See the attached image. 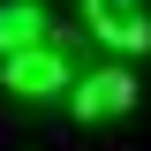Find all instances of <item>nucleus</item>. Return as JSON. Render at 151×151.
<instances>
[{
	"instance_id": "obj_1",
	"label": "nucleus",
	"mask_w": 151,
	"mask_h": 151,
	"mask_svg": "<svg viewBox=\"0 0 151 151\" xmlns=\"http://www.w3.org/2000/svg\"><path fill=\"white\" fill-rule=\"evenodd\" d=\"M83 23L98 30V45L121 60H144L151 53V8L144 0H83Z\"/></svg>"
},
{
	"instance_id": "obj_4",
	"label": "nucleus",
	"mask_w": 151,
	"mask_h": 151,
	"mask_svg": "<svg viewBox=\"0 0 151 151\" xmlns=\"http://www.w3.org/2000/svg\"><path fill=\"white\" fill-rule=\"evenodd\" d=\"M53 45V23H45V0H0V60L38 53Z\"/></svg>"
},
{
	"instance_id": "obj_2",
	"label": "nucleus",
	"mask_w": 151,
	"mask_h": 151,
	"mask_svg": "<svg viewBox=\"0 0 151 151\" xmlns=\"http://www.w3.org/2000/svg\"><path fill=\"white\" fill-rule=\"evenodd\" d=\"M68 106H76V121L106 129V121H121V113L136 106V76H129V68H91V76L68 91Z\"/></svg>"
},
{
	"instance_id": "obj_3",
	"label": "nucleus",
	"mask_w": 151,
	"mask_h": 151,
	"mask_svg": "<svg viewBox=\"0 0 151 151\" xmlns=\"http://www.w3.org/2000/svg\"><path fill=\"white\" fill-rule=\"evenodd\" d=\"M0 83H8L15 98H60V91H76V83H68V53H60V45H38V53L0 60Z\"/></svg>"
}]
</instances>
